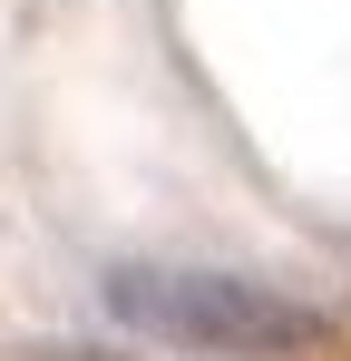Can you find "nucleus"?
Returning <instances> with one entry per match:
<instances>
[{"label": "nucleus", "instance_id": "f257e3e1", "mask_svg": "<svg viewBox=\"0 0 351 361\" xmlns=\"http://www.w3.org/2000/svg\"><path fill=\"white\" fill-rule=\"evenodd\" d=\"M108 312L127 332L166 342V352H205V361H302L322 352V312L244 283V274H205V264H108Z\"/></svg>", "mask_w": 351, "mask_h": 361}]
</instances>
